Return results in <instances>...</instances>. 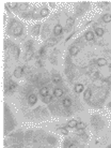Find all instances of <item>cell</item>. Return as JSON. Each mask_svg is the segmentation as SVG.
<instances>
[{
  "label": "cell",
  "mask_w": 111,
  "mask_h": 148,
  "mask_svg": "<svg viewBox=\"0 0 111 148\" xmlns=\"http://www.w3.org/2000/svg\"><path fill=\"white\" fill-rule=\"evenodd\" d=\"M10 30L11 33L15 37H18L23 33V26L19 24L18 22H16L15 19H11V24H10Z\"/></svg>",
  "instance_id": "obj_1"
},
{
  "label": "cell",
  "mask_w": 111,
  "mask_h": 148,
  "mask_svg": "<svg viewBox=\"0 0 111 148\" xmlns=\"http://www.w3.org/2000/svg\"><path fill=\"white\" fill-rule=\"evenodd\" d=\"M91 122H92V126L95 127L96 129H102V128L104 127L103 120L98 116H93L92 118H91Z\"/></svg>",
  "instance_id": "obj_2"
},
{
  "label": "cell",
  "mask_w": 111,
  "mask_h": 148,
  "mask_svg": "<svg viewBox=\"0 0 111 148\" xmlns=\"http://www.w3.org/2000/svg\"><path fill=\"white\" fill-rule=\"evenodd\" d=\"M63 32V29H62V26H61L60 24H57L55 27H53V34H55L56 37H59L61 36Z\"/></svg>",
  "instance_id": "obj_3"
},
{
  "label": "cell",
  "mask_w": 111,
  "mask_h": 148,
  "mask_svg": "<svg viewBox=\"0 0 111 148\" xmlns=\"http://www.w3.org/2000/svg\"><path fill=\"white\" fill-rule=\"evenodd\" d=\"M59 38H49L46 41V46H55V45L59 42Z\"/></svg>",
  "instance_id": "obj_4"
},
{
  "label": "cell",
  "mask_w": 111,
  "mask_h": 148,
  "mask_svg": "<svg viewBox=\"0 0 111 148\" xmlns=\"http://www.w3.org/2000/svg\"><path fill=\"white\" fill-rule=\"evenodd\" d=\"M40 31H41V25H40V24H38V25H35V26H33V27H32L31 33L33 34V36L38 37L39 34H40Z\"/></svg>",
  "instance_id": "obj_5"
},
{
  "label": "cell",
  "mask_w": 111,
  "mask_h": 148,
  "mask_svg": "<svg viewBox=\"0 0 111 148\" xmlns=\"http://www.w3.org/2000/svg\"><path fill=\"white\" fill-rule=\"evenodd\" d=\"M36 101H38V98H36V96L34 93H31V94H29V97H28V103L30 104V105H34L36 103Z\"/></svg>",
  "instance_id": "obj_6"
},
{
  "label": "cell",
  "mask_w": 111,
  "mask_h": 148,
  "mask_svg": "<svg viewBox=\"0 0 111 148\" xmlns=\"http://www.w3.org/2000/svg\"><path fill=\"white\" fill-rule=\"evenodd\" d=\"M74 23H75V21H74L73 17H68L67 19H66V31H70V28L72 26L74 25Z\"/></svg>",
  "instance_id": "obj_7"
},
{
  "label": "cell",
  "mask_w": 111,
  "mask_h": 148,
  "mask_svg": "<svg viewBox=\"0 0 111 148\" xmlns=\"http://www.w3.org/2000/svg\"><path fill=\"white\" fill-rule=\"evenodd\" d=\"M23 68H16L15 70H14V76L17 77V78H19V77L23 76Z\"/></svg>",
  "instance_id": "obj_8"
},
{
  "label": "cell",
  "mask_w": 111,
  "mask_h": 148,
  "mask_svg": "<svg viewBox=\"0 0 111 148\" xmlns=\"http://www.w3.org/2000/svg\"><path fill=\"white\" fill-rule=\"evenodd\" d=\"M62 104L64 107H66V109H70V107L72 106V101L70 98H65V99H63L62 101Z\"/></svg>",
  "instance_id": "obj_9"
},
{
  "label": "cell",
  "mask_w": 111,
  "mask_h": 148,
  "mask_svg": "<svg viewBox=\"0 0 111 148\" xmlns=\"http://www.w3.org/2000/svg\"><path fill=\"white\" fill-rule=\"evenodd\" d=\"M78 52H79V47L78 46H75V45H73V46L70 48V54L71 56H75V55L78 54Z\"/></svg>",
  "instance_id": "obj_10"
},
{
  "label": "cell",
  "mask_w": 111,
  "mask_h": 148,
  "mask_svg": "<svg viewBox=\"0 0 111 148\" xmlns=\"http://www.w3.org/2000/svg\"><path fill=\"white\" fill-rule=\"evenodd\" d=\"M85 38L87 41H92L93 39H94V32L93 31H87L85 34Z\"/></svg>",
  "instance_id": "obj_11"
},
{
  "label": "cell",
  "mask_w": 111,
  "mask_h": 148,
  "mask_svg": "<svg viewBox=\"0 0 111 148\" xmlns=\"http://www.w3.org/2000/svg\"><path fill=\"white\" fill-rule=\"evenodd\" d=\"M91 97H92V90L91 89H85V93H83V98H85V100L89 101V100L91 99Z\"/></svg>",
  "instance_id": "obj_12"
},
{
  "label": "cell",
  "mask_w": 111,
  "mask_h": 148,
  "mask_svg": "<svg viewBox=\"0 0 111 148\" xmlns=\"http://www.w3.org/2000/svg\"><path fill=\"white\" fill-rule=\"evenodd\" d=\"M77 120H75V119H72V120H70V121L66 124V127L67 128H71V129H73V128H76L77 127Z\"/></svg>",
  "instance_id": "obj_13"
},
{
  "label": "cell",
  "mask_w": 111,
  "mask_h": 148,
  "mask_svg": "<svg viewBox=\"0 0 111 148\" xmlns=\"http://www.w3.org/2000/svg\"><path fill=\"white\" fill-rule=\"evenodd\" d=\"M74 89H75V91L77 92V93H80V92L83 91V89H85V86H83L82 84H76L75 87H74Z\"/></svg>",
  "instance_id": "obj_14"
},
{
  "label": "cell",
  "mask_w": 111,
  "mask_h": 148,
  "mask_svg": "<svg viewBox=\"0 0 111 148\" xmlns=\"http://www.w3.org/2000/svg\"><path fill=\"white\" fill-rule=\"evenodd\" d=\"M62 94H63V89L56 88L55 90H53V96H55V97L60 98V97H62Z\"/></svg>",
  "instance_id": "obj_15"
},
{
  "label": "cell",
  "mask_w": 111,
  "mask_h": 148,
  "mask_svg": "<svg viewBox=\"0 0 111 148\" xmlns=\"http://www.w3.org/2000/svg\"><path fill=\"white\" fill-rule=\"evenodd\" d=\"M52 82L55 83V84H58V83L62 82V78H61L60 74H53L52 75Z\"/></svg>",
  "instance_id": "obj_16"
},
{
  "label": "cell",
  "mask_w": 111,
  "mask_h": 148,
  "mask_svg": "<svg viewBox=\"0 0 111 148\" xmlns=\"http://www.w3.org/2000/svg\"><path fill=\"white\" fill-rule=\"evenodd\" d=\"M48 91H49V90H48L47 87H42V88L40 89V94L44 98V97L48 96Z\"/></svg>",
  "instance_id": "obj_17"
},
{
  "label": "cell",
  "mask_w": 111,
  "mask_h": 148,
  "mask_svg": "<svg viewBox=\"0 0 111 148\" xmlns=\"http://www.w3.org/2000/svg\"><path fill=\"white\" fill-rule=\"evenodd\" d=\"M40 15L42 17H46L49 15V10L47 8H43V9H41V12H40Z\"/></svg>",
  "instance_id": "obj_18"
},
{
  "label": "cell",
  "mask_w": 111,
  "mask_h": 148,
  "mask_svg": "<svg viewBox=\"0 0 111 148\" xmlns=\"http://www.w3.org/2000/svg\"><path fill=\"white\" fill-rule=\"evenodd\" d=\"M32 56H33V51H32V49L27 51L26 55H25V60H26V61H29V60L32 58Z\"/></svg>",
  "instance_id": "obj_19"
},
{
  "label": "cell",
  "mask_w": 111,
  "mask_h": 148,
  "mask_svg": "<svg viewBox=\"0 0 111 148\" xmlns=\"http://www.w3.org/2000/svg\"><path fill=\"white\" fill-rule=\"evenodd\" d=\"M96 63H97L98 67H104V66H106V64H107V60H106L105 58H99V59H97Z\"/></svg>",
  "instance_id": "obj_20"
},
{
  "label": "cell",
  "mask_w": 111,
  "mask_h": 148,
  "mask_svg": "<svg viewBox=\"0 0 111 148\" xmlns=\"http://www.w3.org/2000/svg\"><path fill=\"white\" fill-rule=\"evenodd\" d=\"M103 22L104 23H110L111 22V14L106 13L103 15Z\"/></svg>",
  "instance_id": "obj_21"
},
{
  "label": "cell",
  "mask_w": 111,
  "mask_h": 148,
  "mask_svg": "<svg viewBox=\"0 0 111 148\" xmlns=\"http://www.w3.org/2000/svg\"><path fill=\"white\" fill-rule=\"evenodd\" d=\"M48 25H45L44 26V29H43V32H42V36L44 38H47L48 37V33H49V29H48Z\"/></svg>",
  "instance_id": "obj_22"
},
{
  "label": "cell",
  "mask_w": 111,
  "mask_h": 148,
  "mask_svg": "<svg viewBox=\"0 0 111 148\" xmlns=\"http://www.w3.org/2000/svg\"><path fill=\"white\" fill-rule=\"evenodd\" d=\"M16 87H17V85L15 84L14 82H12L11 79H9V87H8V89H10V90H15L16 89Z\"/></svg>",
  "instance_id": "obj_23"
},
{
  "label": "cell",
  "mask_w": 111,
  "mask_h": 148,
  "mask_svg": "<svg viewBox=\"0 0 111 148\" xmlns=\"http://www.w3.org/2000/svg\"><path fill=\"white\" fill-rule=\"evenodd\" d=\"M76 128H77V130H85L87 128V125L82 121H79V122H77V127Z\"/></svg>",
  "instance_id": "obj_24"
},
{
  "label": "cell",
  "mask_w": 111,
  "mask_h": 148,
  "mask_svg": "<svg viewBox=\"0 0 111 148\" xmlns=\"http://www.w3.org/2000/svg\"><path fill=\"white\" fill-rule=\"evenodd\" d=\"M32 46H33V41H27L26 43H25V47L27 48V51L32 49Z\"/></svg>",
  "instance_id": "obj_25"
},
{
  "label": "cell",
  "mask_w": 111,
  "mask_h": 148,
  "mask_svg": "<svg viewBox=\"0 0 111 148\" xmlns=\"http://www.w3.org/2000/svg\"><path fill=\"white\" fill-rule=\"evenodd\" d=\"M42 100H43V102L45 104H48V103H50L51 102V100H52V98H51V96H46V97H44V98H42Z\"/></svg>",
  "instance_id": "obj_26"
},
{
  "label": "cell",
  "mask_w": 111,
  "mask_h": 148,
  "mask_svg": "<svg viewBox=\"0 0 111 148\" xmlns=\"http://www.w3.org/2000/svg\"><path fill=\"white\" fill-rule=\"evenodd\" d=\"M29 7V4L28 3H20V4H18V9H19V11H26L27 10V8Z\"/></svg>",
  "instance_id": "obj_27"
},
{
  "label": "cell",
  "mask_w": 111,
  "mask_h": 148,
  "mask_svg": "<svg viewBox=\"0 0 111 148\" xmlns=\"http://www.w3.org/2000/svg\"><path fill=\"white\" fill-rule=\"evenodd\" d=\"M95 33L97 37H103L104 34V29L103 28H96L95 29Z\"/></svg>",
  "instance_id": "obj_28"
},
{
  "label": "cell",
  "mask_w": 111,
  "mask_h": 148,
  "mask_svg": "<svg viewBox=\"0 0 111 148\" xmlns=\"http://www.w3.org/2000/svg\"><path fill=\"white\" fill-rule=\"evenodd\" d=\"M13 51H14V55H15V58H16V59H18V57H19V53H20V51H19V47H18V46H14Z\"/></svg>",
  "instance_id": "obj_29"
},
{
  "label": "cell",
  "mask_w": 111,
  "mask_h": 148,
  "mask_svg": "<svg viewBox=\"0 0 111 148\" xmlns=\"http://www.w3.org/2000/svg\"><path fill=\"white\" fill-rule=\"evenodd\" d=\"M47 141H48L49 144H51V145H55L56 143H57L56 137H53V136H48L47 137Z\"/></svg>",
  "instance_id": "obj_30"
},
{
  "label": "cell",
  "mask_w": 111,
  "mask_h": 148,
  "mask_svg": "<svg viewBox=\"0 0 111 148\" xmlns=\"http://www.w3.org/2000/svg\"><path fill=\"white\" fill-rule=\"evenodd\" d=\"M9 7L11 8V9H16V8H18L17 2H9Z\"/></svg>",
  "instance_id": "obj_31"
},
{
  "label": "cell",
  "mask_w": 111,
  "mask_h": 148,
  "mask_svg": "<svg viewBox=\"0 0 111 148\" xmlns=\"http://www.w3.org/2000/svg\"><path fill=\"white\" fill-rule=\"evenodd\" d=\"M60 132L63 135H67L68 134V131H67V129H66V128H60Z\"/></svg>",
  "instance_id": "obj_32"
},
{
  "label": "cell",
  "mask_w": 111,
  "mask_h": 148,
  "mask_svg": "<svg viewBox=\"0 0 111 148\" xmlns=\"http://www.w3.org/2000/svg\"><path fill=\"white\" fill-rule=\"evenodd\" d=\"M29 70L30 69H29L28 67H24L23 68V73H29Z\"/></svg>",
  "instance_id": "obj_33"
},
{
  "label": "cell",
  "mask_w": 111,
  "mask_h": 148,
  "mask_svg": "<svg viewBox=\"0 0 111 148\" xmlns=\"http://www.w3.org/2000/svg\"><path fill=\"white\" fill-rule=\"evenodd\" d=\"M108 3H109V2H107V1H104V2H99V6H100V7H105V6H107Z\"/></svg>",
  "instance_id": "obj_34"
},
{
  "label": "cell",
  "mask_w": 111,
  "mask_h": 148,
  "mask_svg": "<svg viewBox=\"0 0 111 148\" xmlns=\"http://www.w3.org/2000/svg\"><path fill=\"white\" fill-rule=\"evenodd\" d=\"M49 6H50L51 8H53L55 7V2H49Z\"/></svg>",
  "instance_id": "obj_35"
},
{
  "label": "cell",
  "mask_w": 111,
  "mask_h": 148,
  "mask_svg": "<svg viewBox=\"0 0 111 148\" xmlns=\"http://www.w3.org/2000/svg\"><path fill=\"white\" fill-rule=\"evenodd\" d=\"M20 146H19V145H14V146H12L11 148H19Z\"/></svg>",
  "instance_id": "obj_36"
},
{
  "label": "cell",
  "mask_w": 111,
  "mask_h": 148,
  "mask_svg": "<svg viewBox=\"0 0 111 148\" xmlns=\"http://www.w3.org/2000/svg\"><path fill=\"white\" fill-rule=\"evenodd\" d=\"M106 148H111V145H109V146H108V147H106Z\"/></svg>",
  "instance_id": "obj_37"
},
{
  "label": "cell",
  "mask_w": 111,
  "mask_h": 148,
  "mask_svg": "<svg viewBox=\"0 0 111 148\" xmlns=\"http://www.w3.org/2000/svg\"><path fill=\"white\" fill-rule=\"evenodd\" d=\"M109 69H110V70H111V64H110V66H109Z\"/></svg>",
  "instance_id": "obj_38"
}]
</instances>
